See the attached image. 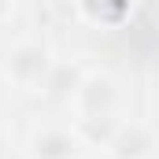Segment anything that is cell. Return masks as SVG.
<instances>
[{
	"mask_svg": "<svg viewBox=\"0 0 159 159\" xmlns=\"http://www.w3.org/2000/svg\"><path fill=\"white\" fill-rule=\"evenodd\" d=\"M133 100H137V93L129 85V74L115 63L93 59L81 85L74 89V96L67 100L63 111L78 122V129L89 137V144L96 152L107 141V133L133 111Z\"/></svg>",
	"mask_w": 159,
	"mask_h": 159,
	"instance_id": "obj_1",
	"label": "cell"
},
{
	"mask_svg": "<svg viewBox=\"0 0 159 159\" xmlns=\"http://www.w3.org/2000/svg\"><path fill=\"white\" fill-rule=\"evenodd\" d=\"M59 56H63V41L44 22L41 26H19L0 44V70H4V78H7L15 100L22 107H37L44 100Z\"/></svg>",
	"mask_w": 159,
	"mask_h": 159,
	"instance_id": "obj_2",
	"label": "cell"
},
{
	"mask_svg": "<svg viewBox=\"0 0 159 159\" xmlns=\"http://www.w3.org/2000/svg\"><path fill=\"white\" fill-rule=\"evenodd\" d=\"M96 156L78 122L59 107H34L19 126V159H89Z\"/></svg>",
	"mask_w": 159,
	"mask_h": 159,
	"instance_id": "obj_3",
	"label": "cell"
},
{
	"mask_svg": "<svg viewBox=\"0 0 159 159\" xmlns=\"http://www.w3.org/2000/svg\"><path fill=\"white\" fill-rule=\"evenodd\" d=\"M159 156V122L137 104L96 148V159H156Z\"/></svg>",
	"mask_w": 159,
	"mask_h": 159,
	"instance_id": "obj_4",
	"label": "cell"
},
{
	"mask_svg": "<svg viewBox=\"0 0 159 159\" xmlns=\"http://www.w3.org/2000/svg\"><path fill=\"white\" fill-rule=\"evenodd\" d=\"M141 0H70L67 4V19L74 30H89L100 37H119L126 30H133Z\"/></svg>",
	"mask_w": 159,
	"mask_h": 159,
	"instance_id": "obj_5",
	"label": "cell"
},
{
	"mask_svg": "<svg viewBox=\"0 0 159 159\" xmlns=\"http://www.w3.org/2000/svg\"><path fill=\"white\" fill-rule=\"evenodd\" d=\"M137 104L159 122V56L141 70V81H137Z\"/></svg>",
	"mask_w": 159,
	"mask_h": 159,
	"instance_id": "obj_6",
	"label": "cell"
},
{
	"mask_svg": "<svg viewBox=\"0 0 159 159\" xmlns=\"http://www.w3.org/2000/svg\"><path fill=\"white\" fill-rule=\"evenodd\" d=\"M30 0H0V41H7L22 26V11Z\"/></svg>",
	"mask_w": 159,
	"mask_h": 159,
	"instance_id": "obj_7",
	"label": "cell"
},
{
	"mask_svg": "<svg viewBox=\"0 0 159 159\" xmlns=\"http://www.w3.org/2000/svg\"><path fill=\"white\" fill-rule=\"evenodd\" d=\"M0 159H19V129L11 119H0Z\"/></svg>",
	"mask_w": 159,
	"mask_h": 159,
	"instance_id": "obj_8",
	"label": "cell"
},
{
	"mask_svg": "<svg viewBox=\"0 0 159 159\" xmlns=\"http://www.w3.org/2000/svg\"><path fill=\"white\" fill-rule=\"evenodd\" d=\"M15 111H22V104L15 100L11 85H7V78H4V70H0V119H15Z\"/></svg>",
	"mask_w": 159,
	"mask_h": 159,
	"instance_id": "obj_9",
	"label": "cell"
},
{
	"mask_svg": "<svg viewBox=\"0 0 159 159\" xmlns=\"http://www.w3.org/2000/svg\"><path fill=\"white\" fill-rule=\"evenodd\" d=\"M41 7H63V11H67V4H70V0H37Z\"/></svg>",
	"mask_w": 159,
	"mask_h": 159,
	"instance_id": "obj_10",
	"label": "cell"
},
{
	"mask_svg": "<svg viewBox=\"0 0 159 159\" xmlns=\"http://www.w3.org/2000/svg\"><path fill=\"white\" fill-rule=\"evenodd\" d=\"M89 159H96V156H89Z\"/></svg>",
	"mask_w": 159,
	"mask_h": 159,
	"instance_id": "obj_11",
	"label": "cell"
},
{
	"mask_svg": "<svg viewBox=\"0 0 159 159\" xmlns=\"http://www.w3.org/2000/svg\"><path fill=\"white\" fill-rule=\"evenodd\" d=\"M156 159H159V156H156Z\"/></svg>",
	"mask_w": 159,
	"mask_h": 159,
	"instance_id": "obj_12",
	"label": "cell"
}]
</instances>
